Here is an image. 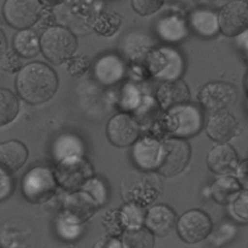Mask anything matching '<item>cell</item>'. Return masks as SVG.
Segmentation results:
<instances>
[{"label": "cell", "instance_id": "cell-28", "mask_svg": "<svg viewBox=\"0 0 248 248\" xmlns=\"http://www.w3.org/2000/svg\"><path fill=\"white\" fill-rule=\"evenodd\" d=\"M19 109L16 97L7 89H0V126L13 121Z\"/></svg>", "mask_w": 248, "mask_h": 248}, {"label": "cell", "instance_id": "cell-21", "mask_svg": "<svg viewBox=\"0 0 248 248\" xmlns=\"http://www.w3.org/2000/svg\"><path fill=\"white\" fill-rule=\"evenodd\" d=\"M28 151L25 145L17 140L0 143V170L7 173L18 170L26 162Z\"/></svg>", "mask_w": 248, "mask_h": 248}, {"label": "cell", "instance_id": "cell-35", "mask_svg": "<svg viewBox=\"0 0 248 248\" xmlns=\"http://www.w3.org/2000/svg\"><path fill=\"white\" fill-rule=\"evenodd\" d=\"M67 68L72 77L80 78L90 68V61L85 56H75L68 60Z\"/></svg>", "mask_w": 248, "mask_h": 248}, {"label": "cell", "instance_id": "cell-31", "mask_svg": "<svg viewBox=\"0 0 248 248\" xmlns=\"http://www.w3.org/2000/svg\"><path fill=\"white\" fill-rule=\"evenodd\" d=\"M237 230L233 224L222 223L216 228H212V231L208 237V242L215 248H220L231 242L236 235Z\"/></svg>", "mask_w": 248, "mask_h": 248}, {"label": "cell", "instance_id": "cell-17", "mask_svg": "<svg viewBox=\"0 0 248 248\" xmlns=\"http://www.w3.org/2000/svg\"><path fill=\"white\" fill-rule=\"evenodd\" d=\"M160 150V142L152 138L138 140L132 148V160L138 170L153 171L156 170Z\"/></svg>", "mask_w": 248, "mask_h": 248}, {"label": "cell", "instance_id": "cell-16", "mask_svg": "<svg viewBox=\"0 0 248 248\" xmlns=\"http://www.w3.org/2000/svg\"><path fill=\"white\" fill-rule=\"evenodd\" d=\"M157 101L161 108L169 110L172 108L188 104L190 91L182 79L164 82L157 90Z\"/></svg>", "mask_w": 248, "mask_h": 248}, {"label": "cell", "instance_id": "cell-13", "mask_svg": "<svg viewBox=\"0 0 248 248\" xmlns=\"http://www.w3.org/2000/svg\"><path fill=\"white\" fill-rule=\"evenodd\" d=\"M219 30L229 37L241 34L247 28L248 8L245 1H231L224 5L218 15Z\"/></svg>", "mask_w": 248, "mask_h": 248}, {"label": "cell", "instance_id": "cell-25", "mask_svg": "<svg viewBox=\"0 0 248 248\" xmlns=\"http://www.w3.org/2000/svg\"><path fill=\"white\" fill-rule=\"evenodd\" d=\"M13 45L15 50L26 58L36 56L41 50L38 35L29 29L18 31L14 38Z\"/></svg>", "mask_w": 248, "mask_h": 248}, {"label": "cell", "instance_id": "cell-22", "mask_svg": "<svg viewBox=\"0 0 248 248\" xmlns=\"http://www.w3.org/2000/svg\"><path fill=\"white\" fill-rule=\"evenodd\" d=\"M188 25L198 36L205 39L212 38L219 32L217 14L203 8H198L191 12Z\"/></svg>", "mask_w": 248, "mask_h": 248}, {"label": "cell", "instance_id": "cell-9", "mask_svg": "<svg viewBox=\"0 0 248 248\" xmlns=\"http://www.w3.org/2000/svg\"><path fill=\"white\" fill-rule=\"evenodd\" d=\"M175 227L177 235L183 242L196 244L208 237L213 225L207 213L201 209H191L176 220Z\"/></svg>", "mask_w": 248, "mask_h": 248}, {"label": "cell", "instance_id": "cell-33", "mask_svg": "<svg viewBox=\"0 0 248 248\" xmlns=\"http://www.w3.org/2000/svg\"><path fill=\"white\" fill-rule=\"evenodd\" d=\"M247 190H241L238 195L230 202L232 216L241 223H247L248 212H247Z\"/></svg>", "mask_w": 248, "mask_h": 248}, {"label": "cell", "instance_id": "cell-1", "mask_svg": "<svg viewBox=\"0 0 248 248\" xmlns=\"http://www.w3.org/2000/svg\"><path fill=\"white\" fill-rule=\"evenodd\" d=\"M16 86L24 101L37 105L54 96L58 78L55 72L46 64L32 62L20 69L16 79Z\"/></svg>", "mask_w": 248, "mask_h": 248}, {"label": "cell", "instance_id": "cell-37", "mask_svg": "<svg viewBox=\"0 0 248 248\" xmlns=\"http://www.w3.org/2000/svg\"><path fill=\"white\" fill-rule=\"evenodd\" d=\"M13 188L14 183L10 174L0 170V202L7 200L11 196Z\"/></svg>", "mask_w": 248, "mask_h": 248}, {"label": "cell", "instance_id": "cell-12", "mask_svg": "<svg viewBox=\"0 0 248 248\" xmlns=\"http://www.w3.org/2000/svg\"><path fill=\"white\" fill-rule=\"evenodd\" d=\"M109 141L117 147L134 144L140 136V124L130 114L122 112L112 116L107 125Z\"/></svg>", "mask_w": 248, "mask_h": 248}, {"label": "cell", "instance_id": "cell-18", "mask_svg": "<svg viewBox=\"0 0 248 248\" xmlns=\"http://www.w3.org/2000/svg\"><path fill=\"white\" fill-rule=\"evenodd\" d=\"M206 133L215 141L225 143L232 139L238 129L235 117L226 110L215 112L207 121Z\"/></svg>", "mask_w": 248, "mask_h": 248}, {"label": "cell", "instance_id": "cell-39", "mask_svg": "<svg viewBox=\"0 0 248 248\" xmlns=\"http://www.w3.org/2000/svg\"><path fill=\"white\" fill-rule=\"evenodd\" d=\"M237 177L238 182L241 186L246 189L247 187V161H243L239 166H237Z\"/></svg>", "mask_w": 248, "mask_h": 248}, {"label": "cell", "instance_id": "cell-10", "mask_svg": "<svg viewBox=\"0 0 248 248\" xmlns=\"http://www.w3.org/2000/svg\"><path fill=\"white\" fill-rule=\"evenodd\" d=\"M42 6L35 0H8L3 5V16L9 25L24 30L39 19Z\"/></svg>", "mask_w": 248, "mask_h": 248}, {"label": "cell", "instance_id": "cell-19", "mask_svg": "<svg viewBox=\"0 0 248 248\" xmlns=\"http://www.w3.org/2000/svg\"><path fill=\"white\" fill-rule=\"evenodd\" d=\"M206 163L213 172L217 174H227L236 170L238 157L235 150L231 145L221 143L208 152Z\"/></svg>", "mask_w": 248, "mask_h": 248}, {"label": "cell", "instance_id": "cell-27", "mask_svg": "<svg viewBox=\"0 0 248 248\" xmlns=\"http://www.w3.org/2000/svg\"><path fill=\"white\" fill-rule=\"evenodd\" d=\"M121 24V18L111 11L101 12L94 22V30L105 37L112 36L116 33Z\"/></svg>", "mask_w": 248, "mask_h": 248}, {"label": "cell", "instance_id": "cell-24", "mask_svg": "<svg viewBox=\"0 0 248 248\" xmlns=\"http://www.w3.org/2000/svg\"><path fill=\"white\" fill-rule=\"evenodd\" d=\"M241 185L232 176H224L215 180L211 186V195L214 201L221 204L230 203L241 191Z\"/></svg>", "mask_w": 248, "mask_h": 248}, {"label": "cell", "instance_id": "cell-29", "mask_svg": "<svg viewBox=\"0 0 248 248\" xmlns=\"http://www.w3.org/2000/svg\"><path fill=\"white\" fill-rule=\"evenodd\" d=\"M81 153L82 144L80 140L74 136H62L55 144V156L58 157L59 161L71 156H81Z\"/></svg>", "mask_w": 248, "mask_h": 248}, {"label": "cell", "instance_id": "cell-26", "mask_svg": "<svg viewBox=\"0 0 248 248\" xmlns=\"http://www.w3.org/2000/svg\"><path fill=\"white\" fill-rule=\"evenodd\" d=\"M123 248H154L155 236L144 227L126 230L120 236Z\"/></svg>", "mask_w": 248, "mask_h": 248}, {"label": "cell", "instance_id": "cell-8", "mask_svg": "<svg viewBox=\"0 0 248 248\" xmlns=\"http://www.w3.org/2000/svg\"><path fill=\"white\" fill-rule=\"evenodd\" d=\"M54 177L56 183L67 190L81 187L93 176V170L89 162L82 156H71L58 162Z\"/></svg>", "mask_w": 248, "mask_h": 248}, {"label": "cell", "instance_id": "cell-30", "mask_svg": "<svg viewBox=\"0 0 248 248\" xmlns=\"http://www.w3.org/2000/svg\"><path fill=\"white\" fill-rule=\"evenodd\" d=\"M143 209L144 208L131 203H125L119 209L125 231L143 227L145 216V211Z\"/></svg>", "mask_w": 248, "mask_h": 248}, {"label": "cell", "instance_id": "cell-38", "mask_svg": "<svg viewBox=\"0 0 248 248\" xmlns=\"http://www.w3.org/2000/svg\"><path fill=\"white\" fill-rule=\"evenodd\" d=\"M93 248H123L120 237L105 236L100 238Z\"/></svg>", "mask_w": 248, "mask_h": 248}, {"label": "cell", "instance_id": "cell-14", "mask_svg": "<svg viewBox=\"0 0 248 248\" xmlns=\"http://www.w3.org/2000/svg\"><path fill=\"white\" fill-rule=\"evenodd\" d=\"M97 207V202L88 193L84 191L75 192L65 200L60 217L72 224L80 226L95 213Z\"/></svg>", "mask_w": 248, "mask_h": 248}, {"label": "cell", "instance_id": "cell-5", "mask_svg": "<svg viewBox=\"0 0 248 248\" xmlns=\"http://www.w3.org/2000/svg\"><path fill=\"white\" fill-rule=\"evenodd\" d=\"M56 180L53 172L46 167L37 166L30 169L21 181L23 197L32 203H43L55 194Z\"/></svg>", "mask_w": 248, "mask_h": 248}, {"label": "cell", "instance_id": "cell-15", "mask_svg": "<svg viewBox=\"0 0 248 248\" xmlns=\"http://www.w3.org/2000/svg\"><path fill=\"white\" fill-rule=\"evenodd\" d=\"M176 214L173 209L164 203L152 205L144 216L143 227L154 236H167L176 224Z\"/></svg>", "mask_w": 248, "mask_h": 248}, {"label": "cell", "instance_id": "cell-6", "mask_svg": "<svg viewBox=\"0 0 248 248\" xmlns=\"http://www.w3.org/2000/svg\"><path fill=\"white\" fill-rule=\"evenodd\" d=\"M166 129L177 139L185 140L196 135L202 128V118L200 110L191 105H182L166 111Z\"/></svg>", "mask_w": 248, "mask_h": 248}, {"label": "cell", "instance_id": "cell-32", "mask_svg": "<svg viewBox=\"0 0 248 248\" xmlns=\"http://www.w3.org/2000/svg\"><path fill=\"white\" fill-rule=\"evenodd\" d=\"M108 236L120 237L125 232V227L122 222V218L119 210H109L105 213L102 220Z\"/></svg>", "mask_w": 248, "mask_h": 248}, {"label": "cell", "instance_id": "cell-23", "mask_svg": "<svg viewBox=\"0 0 248 248\" xmlns=\"http://www.w3.org/2000/svg\"><path fill=\"white\" fill-rule=\"evenodd\" d=\"M157 33L162 40L174 43L187 36V24L178 16L172 15L162 18L157 24Z\"/></svg>", "mask_w": 248, "mask_h": 248}, {"label": "cell", "instance_id": "cell-36", "mask_svg": "<svg viewBox=\"0 0 248 248\" xmlns=\"http://www.w3.org/2000/svg\"><path fill=\"white\" fill-rule=\"evenodd\" d=\"M132 6L134 8V10L141 15V16H149L153 13H155L156 11H158L161 6L164 4L163 1H142V0H134L132 1Z\"/></svg>", "mask_w": 248, "mask_h": 248}, {"label": "cell", "instance_id": "cell-2", "mask_svg": "<svg viewBox=\"0 0 248 248\" xmlns=\"http://www.w3.org/2000/svg\"><path fill=\"white\" fill-rule=\"evenodd\" d=\"M121 196L126 203L141 208L151 205L162 193V182L153 171H128L121 181Z\"/></svg>", "mask_w": 248, "mask_h": 248}, {"label": "cell", "instance_id": "cell-11", "mask_svg": "<svg viewBox=\"0 0 248 248\" xmlns=\"http://www.w3.org/2000/svg\"><path fill=\"white\" fill-rule=\"evenodd\" d=\"M198 98L206 110L215 113L232 105L237 98V91L231 83L213 81L202 86Z\"/></svg>", "mask_w": 248, "mask_h": 248}, {"label": "cell", "instance_id": "cell-7", "mask_svg": "<svg viewBox=\"0 0 248 248\" xmlns=\"http://www.w3.org/2000/svg\"><path fill=\"white\" fill-rule=\"evenodd\" d=\"M146 64L151 75L166 81L179 79L184 69L179 52L170 47H159L150 51L146 57Z\"/></svg>", "mask_w": 248, "mask_h": 248}, {"label": "cell", "instance_id": "cell-3", "mask_svg": "<svg viewBox=\"0 0 248 248\" xmlns=\"http://www.w3.org/2000/svg\"><path fill=\"white\" fill-rule=\"evenodd\" d=\"M40 48L48 61L60 65L72 58L78 48V41L69 29L63 26H51L42 34Z\"/></svg>", "mask_w": 248, "mask_h": 248}, {"label": "cell", "instance_id": "cell-34", "mask_svg": "<svg viewBox=\"0 0 248 248\" xmlns=\"http://www.w3.org/2000/svg\"><path fill=\"white\" fill-rule=\"evenodd\" d=\"M83 190L94 199L98 206L103 202H105L107 199V191H106L105 185L99 179H96L93 177L90 178L83 185Z\"/></svg>", "mask_w": 248, "mask_h": 248}, {"label": "cell", "instance_id": "cell-4", "mask_svg": "<svg viewBox=\"0 0 248 248\" xmlns=\"http://www.w3.org/2000/svg\"><path fill=\"white\" fill-rule=\"evenodd\" d=\"M191 148L187 140L171 138L160 143L156 170L163 176L170 177L180 173L188 165Z\"/></svg>", "mask_w": 248, "mask_h": 248}, {"label": "cell", "instance_id": "cell-20", "mask_svg": "<svg viewBox=\"0 0 248 248\" xmlns=\"http://www.w3.org/2000/svg\"><path fill=\"white\" fill-rule=\"evenodd\" d=\"M94 77L104 85H112L124 76L123 61L114 54H106L100 57L94 65Z\"/></svg>", "mask_w": 248, "mask_h": 248}]
</instances>
